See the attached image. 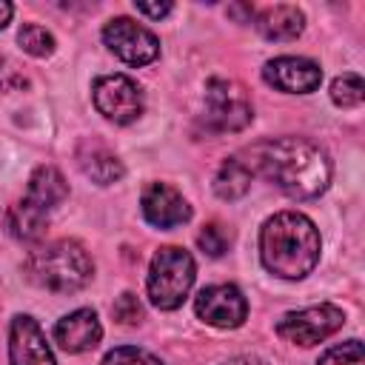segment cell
<instances>
[{
	"label": "cell",
	"mask_w": 365,
	"mask_h": 365,
	"mask_svg": "<svg viewBox=\"0 0 365 365\" xmlns=\"http://www.w3.org/2000/svg\"><path fill=\"white\" fill-rule=\"evenodd\" d=\"M100 336H103V325L91 308H77L63 319H57L54 325V342L68 354L91 351L100 342Z\"/></svg>",
	"instance_id": "cell-13"
},
{
	"label": "cell",
	"mask_w": 365,
	"mask_h": 365,
	"mask_svg": "<svg viewBox=\"0 0 365 365\" xmlns=\"http://www.w3.org/2000/svg\"><path fill=\"white\" fill-rule=\"evenodd\" d=\"M194 311L214 328H240L248 317V302L237 285H208L197 294Z\"/></svg>",
	"instance_id": "cell-9"
},
{
	"label": "cell",
	"mask_w": 365,
	"mask_h": 365,
	"mask_svg": "<svg viewBox=\"0 0 365 365\" xmlns=\"http://www.w3.org/2000/svg\"><path fill=\"white\" fill-rule=\"evenodd\" d=\"M134 9L140 11V14H148V17H165L168 11H171V3H157V6H151V3H134Z\"/></svg>",
	"instance_id": "cell-26"
},
{
	"label": "cell",
	"mask_w": 365,
	"mask_h": 365,
	"mask_svg": "<svg viewBox=\"0 0 365 365\" xmlns=\"http://www.w3.org/2000/svg\"><path fill=\"white\" fill-rule=\"evenodd\" d=\"M114 317L123 322V325H134V322H140V317H143V308H140V302H137V297L134 294H123L117 302H114Z\"/></svg>",
	"instance_id": "cell-24"
},
{
	"label": "cell",
	"mask_w": 365,
	"mask_h": 365,
	"mask_svg": "<svg viewBox=\"0 0 365 365\" xmlns=\"http://www.w3.org/2000/svg\"><path fill=\"white\" fill-rule=\"evenodd\" d=\"M331 100L342 108H356L365 100V83L359 74H342L331 83Z\"/></svg>",
	"instance_id": "cell-19"
},
{
	"label": "cell",
	"mask_w": 365,
	"mask_h": 365,
	"mask_svg": "<svg viewBox=\"0 0 365 365\" xmlns=\"http://www.w3.org/2000/svg\"><path fill=\"white\" fill-rule=\"evenodd\" d=\"M77 160H80L83 174L91 177L100 185H111L123 177V163L117 160L114 151H108L100 143H83L80 151H77Z\"/></svg>",
	"instance_id": "cell-16"
},
{
	"label": "cell",
	"mask_w": 365,
	"mask_h": 365,
	"mask_svg": "<svg viewBox=\"0 0 365 365\" xmlns=\"http://www.w3.org/2000/svg\"><path fill=\"white\" fill-rule=\"evenodd\" d=\"M46 225H48V211L31 205L29 200L14 202L6 214V228L17 240H40L46 234Z\"/></svg>",
	"instance_id": "cell-17"
},
{
	"label": "cell",
	"mask_w": 365,
	"mask_h": 365,
	"mask_svg": "<svg viewBox=\"0 0 365 365\" xmlns=\"http://www.w3.org/2000/svg\"><path fill=\"white\" fill-rule=\"evenodd\" d=\"M262 265L282 279H302L319 262V231L299 211H279L259 234Z\"/></svg>",
	"instance_id": "cell-2"
},
{
	"label": "cell",
	"mask_w": 365,
	"mask_h": 365,
	"mask_svg": "<svg viewBox=\"0 0 365 365\" xmlns=\"http://www.w3.org/2000/svg\"><path fill=\"white\" fill-rule=\"evenodd\" d=\"M68 197V185L63 180V174L54 165H40L31 177H29V188H26V200L43 211H51L54 205H60Z\"/></svg>",
	"instance_id": "cell-15"
},
{
	"label": "cell",
	"mask_w": 365,
	"mask_h": 365,
	"mask_svg": "<svg viewBox=\"0 0 365 365\" xmlns=\"http://www.w3.org/2000/svg\"><path fill=\"white\" fill-rule=\"evenodd\" d=\"M94 106L103 117L125 125L134 123L143 111V91L140 86L125 74H106L94 80Z\"/></svg>",
	"instance_id": "cell-7"
},
{
	"label": "cell",
	"mask_w": 365,
	"mask_h": 365,
	"mask_svg": "<svg viewBox=\"0 0 365 365\" xmlns=\"http://www.w3.org/2000/svg\"><path fill=\"white\" fill-rule=\"evenodd\" d=\"M140 205H143V217L154 228H177L191 220V205L185 202V197L165 182H151L143 191Z\"/></svg>",
	"instance_id": "cell-11"
},
{
	"label": "cell",
	"mask_w": 365,
	"mask_h": 365,
	"mask_svg": "<svg viewBox=\"0 0 365 365\" xmlns=\"http://www.w3.org/2000/svg\"><path fill=\"white\" fill-rule=\"evenodd\" d=\"M26 271H29V279L37 282L40 288L54 291V294H71V291H80L91 279L94 262L80 242L57 240V242L37 248L29 257Z\"/></svg>",
	"instance_id": "cell-3"
},
{
	"label": "cell",
	"mask_w": 365,
	"mask_h": 365,
	"mask_svg": "<svg viewBox=\"0 0 365 365\" xmlns=\"http://www.w3.org/2000/svg\"><path fill=\"white\" fill-rule=\"evenodd\" d=\"M20 83H23V77L17 74V68L6 57H0V91H11Z\"/></svg>",
	"instance_id": "cell-25"
},
{
	"label": "cell",
	"mask_w": 365,
	"mask_h": 365,
	"mask_svg": "<svg viewBox=\"0 0 365 365\" xmlns=\"http://www.w3.org/2000/svg\"><path fill=\"white\" fill-rule=\"evenodd\" d=\"M222 365H268V362L248 354V356H234V359H228V362H222Z\"/></svg>",
	"instance_id": "cell-27"
},
{
	"label": "cell",
	"mask_w": 365,
	"mask_h": 365,
	"mask_svg": "<svg viewBox=\"0 0 365 365\" xmlns=\"http://www.w3.org/2000/svg\"><path fill=\"white\" fill-rule=\"evenodd\" d=\"M251 177H254L251 168L240 157H228L214 177V191L220 200H240L242 194H248Z\"/></svg>",
	"instance_id": "cell-18"
},
{
	"label": "cell",
	"mask_w": 365,
	"mask_h": 365,
	"mask_svg": "<svg viewBox=\"0 0 365 365\" xmlns=\"http://www.w3.org/2000/svg\"><path fill=\"white\" fill-rule=\"evenodd\" d=\"M319 365H365V351L359 339H348L342 345L328 348L319 356Z\"/></svg>",
	"instance_id": "cell-21"
},
{
	"label": "cell",
	"mask_w": 365,
	"mask_h": 365,
	"mask_svg": "<svg viewBox=\"0 0 365 365\" xmlns=\"http://www.w3.org/2000/svg\"><path fill=\"white\" fill-rule=\"evenodd\" d=\"M197 242H200V248H202L208 257H222V254L228 251V245H231V234H228L220 222H208V225L200 231Z\"/></svg>",
	"instance_id": "cell-22"
},
{
	"label": "cell",
	"mask_w": 365,
	"mask_h": 365,
	"mask_svg": "<svg viewBox=\"0 0 365 365\" xmlns=\"http://www.w3.org/2000/svg\"><path fill=\"white\" fill-rule=\"evenodd\" d=\"M103 40L128 66H148L160 54V40L131 17H114L103 29Z\"/></svg>",
	"instance_id": "cell-8"
},
{
	"label": "cell",
	"mask_w": 365,
	"mask_h": 365,
	"mask_svg": "<svg viewBox=\"0 0 365 365\" xmlns=\"http://www.w3.org/2000/svg\"><path fill=\"white\" fill-rule=\"evenodd\" d=\"M103 365H163L154 354L143 351V348H134V345H123V348H114L106 354Z\"/></svg>",
	"instance_id": "cell-23"
},
{
	"label": "cell",
	"mask_w": 365,
	"mask_h": 365,
	"mask_svg": "<svg viewBox=\"0 0 365 365\" xmlns=\"http://www.w3.org/2000/svg\"><path fill=\"white\" fill-rule=\"evenodd\" d=\"M17 43L23 51H29L31 57H48L54 51V37L51 31H46L43 26L37 23H26L20 31H17Z\"/></svg>",
	"instance_id": "cell-20"
},
{
	"label": "cell",
	"mask_w": 365,
	"mask_h": 365,
	"mask_svg": "<svg viewBox=\"0 0 365 365\" xmlns=\"http://www.w3.org/2000/svg\"><path fill=\"white\" fill-rule=\"evenodd\" d=\"M197 268H194V257L185 248L177 245H165L154 254L151 268H148V297L157 308L163 311H174L182 305V299L188 297L191 285H194Z\"/></svg>",
	"instance_id": "cell-4"
},
{
	"label": "cell",
	"mask_w": 365,
	"mask_h": 365,
	"mask_svg": "<svg viewBox=\"0 0 365 365\" xmlns=\"http://www.w3.org/2000/svg\"><path fill=\"white\" fill-rule=\"evenodd\" d=\"M11 14H14V6H11V3H6V0H0V29L11 20Z\"/></svg>",
	"instance_id": "cell-28"
},
{
	"label": "cell",
	"mask_w": 365,
	"mask_h": 365,
	"mask_svg": "<svg viewBox=\"0 0 365 365\" xmlns=\"http://www.w3.org/2000/svg\"><path fill=\"white\" fill-rule=\"evenodd\" d=\"M345 322L342 308L322 302V305H311L302 311H291L277 322V334L294 345H317L325 336H331L334 331H339Z\"/></svg>",
	"instance_id": "cell-6"
},
{
	"label": "cell",
	"mask_w": 365,
	"mask_h": 365,
	"mask_svg": "<svg viewBox=\"0 0 365 365\" xmlns=\"http://www.w3.org/2000/svg\"><path fill=\"white\" fill-rule=\"evenodd\" d=\"M257 29L265 40H297L305 29V17L297 6H268L257 14Z\"/></svg>",
	"instance_id": "cell-14"
},
{
	"label": "cell",
	"mask_w": 365,
	"mask_h": 365,
	"mask_svg": "<svg viewBox=\"0 0 365 365\" xmlns=\"http://www.w3.org/2000/svg\"><path fill=\"white\" fill-rule=\"evenodd\" d=\"M205 125L211 131H242L254 111H251V100L245 94V88L234 80L225 77H211L205 83Z\"/></svg>",
	"instance_id": "cell-5"
},
{
	"label": "cell",
	"mask_w": 365,
	"mask_h": 365,
	"mask_svg": "<svg viewBox=\"0 0 365 365\" xmlns=\"http://www.w3.org/2000/svg\"><path fill=\"white\" fill-rule=\"evenodd\" d=\"M9 359L11 365H57L46 342V334L31 317H14L9 331Z\"/></svg>",
	"instance_id": "cell-12"
},
{
	"label": "cell",
	"mask_w": 365,
	"mask_h": 365,
	"mask_svg": "<svg viewBox=\"0 0 365 365\" xmlns=\"http://www.w3.org/2000/svg\"><path fill=\"white\" fill-rule=\"evenodd\" d=\"M242 163L251 168V174L265 177L297 200H314L331 182L328 154L302 137L262 140L248 148V160Z\"/></svg>",
	"instance_id": "cell-1"
},
{
	"label": "cell",
	"mask_w": 365,
	"mask_h": 365,
	"mask_svg": "<svg viewBox=\"0 0 365 365\" xmlns=\"http://www.w3.org/2000/svg\"><path fill=\"white\" fill-rule=\"evenodd\" d=\"M262 77L285 94H311L322 83V68L308 57H274L265 63Z\"/></svg>",
	"instance_id": "cell-10"
}]
</instances>
